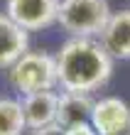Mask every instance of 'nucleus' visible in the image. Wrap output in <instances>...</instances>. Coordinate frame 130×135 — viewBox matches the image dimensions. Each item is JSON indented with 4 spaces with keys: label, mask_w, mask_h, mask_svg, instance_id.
<instances>
[{
    "label": "nucleus",
    "mask_w": 130,
    "mask_h": 135,
    "mask_svg": "<svg viewBox=\"0 0 130 135\" xmlns=\"http://www.w3.org/2000/svg\"><path fill=\"white\" fill-rule=\"evenodd\" d=\"M7 81L20 96L37 91H54L59 86L56 57L49 52H25L15 64L7 69Z\"/></svg>",
    "instance_id": "f03ea898"
},
{
    "label": "nucleus",
    "mask_w": 130,
    "mask_h": 135,
    "mask_svg": "<svg viewBox=\"0 0 130 135\" xmlns=\"http://www.w3.org/2000/svg\"><path fill=\"white\" fill-rule=\"evenodd\" d=\"M54 57L59 86L64 91L81 93H93L108 84L115 61L96 37H69Z\"/></svg>",
    "instance_id": "f257e3e1"
},
{
    "label": "nucleus",
    "mask_w": 130,
    "mask_h": 135,
    "mask_svg": "<svg viewBox=\"0 0 130 135\" xmlns=\"http://www.w3.org/2000/svg\"><path fill=\"white\" fill-rule=\"evenodd\" d=\"M110 15L108 0H61L56 25L69 37H101Z\"/></svg>",
    "instance_id": "7ed1b4c3"
},
{
    "label": "nucleus",
    "mask_w": 130,
    "mask_h": 135,
    "mask_svg": "<svg viewBox=\"0 0 130 135\" xmlns=\"http://www.w3.org/2000/svg\"><path fill=\"white\" fill-rule=\"evenodd\" d=\"M93 98L91 93H81V91H61L59 93V110H56V123L69 128L74 123L91 120L93 113Z\"/></svg>",
    "instance_id": "6e6552de"
},
{
    "label": "nucleus",
    "mask_w": 130,
    "mask_h": 135,
    "mask_svg": "<svg viewBox=\"0 0 130 135\" xmlns=\"http://www.w3.org/2000/svg\"><path fill=\"white\" fill-rule=\"evenodd\" d=\"M30 49V32L22 30L12 17L0 12V71H7Z\"/></svg>",
    "instance_id": "423d86ee"
},
{
    "label": "nucleus",
    "mask_w": 130,
    "mask_h": 135,
    "mask_svg": "<svg viewBox=\"0 0 130 135\" xmlns=\"http://www.w3.org/2000/svg\"><path fill=\"white\" fill-rule=\"evenodd\" d=\"M59 5L61 0H5V15L27 32H39L56 25Z\"/></svg>",
    "instance_id": "20e7f679"
},
{
    "label": "nucleus",
    "mask_w": 130,
    "mask_h": 135,
    "mask_svg": "<svg viewBox=\"0 0 130 135\" xmlns=\"http://www.w3.org/2000/svg\"><path fill=\"white\" fill-rule=\"evenodd\" d=\"M32 135H66V128L59 125V123H52V125H44V128L35 130Z\"/></svg>",
    "instance_id": "9b49d317"
},
{
    "label": "nucleus",
    "mask_w": 130,
    "mask_h": 135,
    "mask_svg": "<svg viewBox=\"0 0 130 135\" xmlns=\"http://www.w3.org/2000/svg\"><path fill=\"white\" fill-rule=\"evenodd\" d=\"M25 123L30 130H39L44 125L56 123V110H59V93L56 91H37L20 98Z\"/></svg>",
    "instance_id": "39448f33"
},
{
    "label": "nucleus",
    "mask_w": 130,
    "mask_h": 135,
    "mask_svg": "<svg viewBox=\"0 0 130 135\" xmlns=\"http://www.w3.org/2000/svg\"><path fill=\"white\" fill-rule=\"evenodd\" d=\"M98 39L113 59H130V10L113 12Z\"/></svg>",
    "instance_id": "0eeeda50"
},
{
    "label": "nucleus",
    "mask_w": 130,
    "mask_h": 135,
    "mask_svg": "<svg viewBox=\"0 0 130 135\" xmlns=\"http://www.w3.org/2000/svg\"><path fill=\"white\" fill-rule=\"evenodd\" d=\"M66 135H98V130L93 128L91 120H84V123H74L66 128Z\"/></svg>",
    "instance_id": "9d476101"
},
{
    "label": "nucleus",
    "mask_w": 130,
    "mask_h": 135,
    "mask_svg": "<svg viewBox=\"0 0 130 135\" xmlns=\"http://www.w3.org/2000/svg\"><path fill=\"white\" fill-rule=\"evenodd\" d=\"M25 128L22 103L17 98H0V135H22Z\"/></svg>",
    "instance_id": "1a4fd4ad"
}]
</instances>
